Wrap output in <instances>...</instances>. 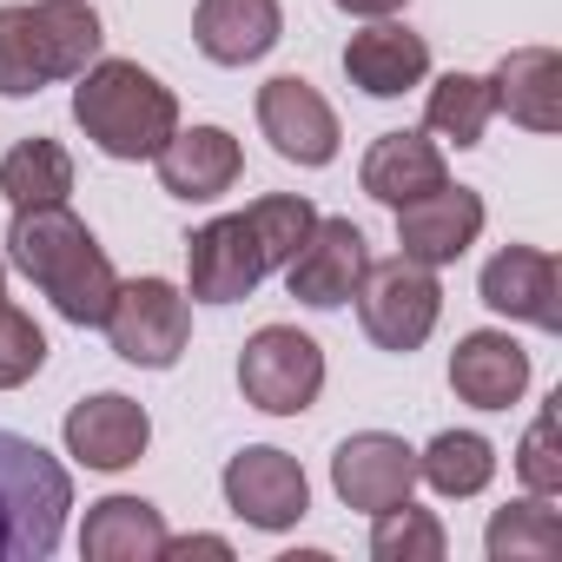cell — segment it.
Returning a JSON list of instances; mask_svg holds the SVG:
<instances>
[{
    "mask_svg": "<svg viewBox=\"0 0 562 562\" xmlns=\"http://www.w3.org/2000/svg\"><path fill=\"white\" fill-rule=\"evenodd\" d=\"M106 338L126 364L139 371H172L192 345V305L179 285L166 278H133V285L113 292V312H106Z\"/></svg>",
    "mask_w": 562,
    "mask_h": 562,
    "instance_id": "cell-6",
    "label": "cell"
},
{
    "mask_svg": "<svg viewBox=\"0 0 562 562\" xmlns=\"http://www.w3.org/2000/svg\"><path fill=\"white\" fill-rule=\"evenodd\" d=\"M331 490L345 496V509L378 516V509H391L417 490V450L391 430H358L331 457Z\"/></svg>",
    "mask_w": 562,
    "mask_h": 562,
    "instance_id": "cell-11",
    "label": "cell"
},
{
    "mask_svg": "<svg viewBox=\"0 0 562 562\" xmlns=\"http://www.w3.org/2000/svg\"><path fill=\"white\" fill-rule=\"evenodd\" d=\"M345 74H351L358 93L397 100V93L424 87V74H430V41L411 34V27H397V21H378V27H364V34L345 41Z\"/></svg>",
    "mask_w": 562,
    "mask_h": 562,
    "instance_id": "cell-17",
    "label": "cell"
},
{
    "mask_svg": "<svg viewBox=\"0 0 562 562\" xmlns=\"http://www.w3.org/2000/svg\"><path fill=\"white\" fill-rule=\"evenodd\" d=\"M490 120H496V100H490V80L483 74H443L430 87V100H424V126L437 139H450L457 153L463 146H483Z\"/></svg>",
    "mask_w": 562,
    "mask_h": 562,
    "instance_id": "cell-23",
    "label": "cell"
},
{
    "mask_svg": "<svg viewBox=\"0 0 562 562\" xmlns=\"http://www.w3.org/2000/svg\"><path fill=\"white\" fill-rule=\"evenodd\" d=\"M74 126L106 159H153L179 133V100L139 60H93L74 87Z\"/></svg>",
    "mask_w": 562,
    "mask_h": 562,
    "instance_id": "cell-2",
    "label": "cell"
},
{
    "mask_svg": "<svg viewBox=\"0 0 562 562\" xmlns=\"http://www.w3.org/2000/svg\"><path fill=\"white\" fill-rule=\"evenodd\" d=\"M74 476L34 437L0 430V562H41L60 549Z\"/></svg>",
    "mask_w": 562,
    "mask_h": 562,
    "instance_id": "cell-3",
    "label": "cell"
},
{
    "mask_svg": "<svg viewBox=\"0 0 562 562\" xmlns=\"http://www.w3.org/2000/svg\"><path fill=\"white\" fill-rule=\"evenodd\" d=\"M364 265H371L364 232H358L351 218H318L312 238H305V245L292 251V265H285V285H292L299 305H312V312H338V305H351Z\"/></svg>",
    "mask_w": 562,
    "mask_h": 562,
    "instance_id": "cell-9",
    "label": "cell"
},
{
    "mask_svg": "<svg viewBox=\"0 0 562 562\" xmlns=\"http://www.w3.org/2000/svg\"><path fill=\"white\" fill-rule=\"evenodd\" d=\"M80 549L93 562H159L166 555V516L146 496H106L87 509Z\"/></svg>",
    "mask_w": 562,
    "mask_h": 562,
    "instance_id": "cell-21",
    "label": "cell"
},
{
    "mask_svg": "<svg viewBox=\"0 0 562 562\" xmlns=\"http://www.w3.org/2000/svg\"><path fill=\"white\" fill-rule=\"evenodd\" d=\"M364 192L378 199V205H411V199H424V192H437L443 179H450V166H443V153H437V139H424V133H384V139H371V153H364Z\"/></svg>",
    "mask_w": 562,
    "mask_h": 562,
    "instance_id": "cell-20",
    "label": "cell"
},
{
    "mask_svg": "<svg viewBox=\"0 0 562 562\" xmlns=\"http://www.w3.org/2000/svg\"><path fill=\"white\" fill-rule=\"evenodd\" d=\"M41 364H47V331L21 305H0V391H21Z\"/></svg>",
    "mask_w": 562,
    "mask_h": 562,
    "instance_id": "cell-30",
    "label": "cell"
},
{
    "mask_svg": "<svg viewBox=\"0 0 562 562\" xmlns=\"http://www.w3.org/2000/svg\"><path fill=\"white\" fill-rule=\"evenodd\" d=\"M417 476H424L437 496H476V490H490V476H496V450H490V437H476V430H443V437L417 457Z\"/></svg>",
    "mask_w": 562,
    "mask_h": 562,
    "instance_id": "cell-27",
    "label": "cell"
},
{
    "mask_svg": "<svg viewBox=\"0 0 562 562\" xmlns=\"http://www.w3.org/2000/svg\"><path fill=\"white\" fill-rule=\"evenodd\" d=\"M166 555H232V542L225 536H186V542L166 536Z\"/></svg>",
    "mask_w": 562,
    "mask_h": 562,
    "instance_id": "cell-32",
    "label": "cell"
},
{
    "mask_svg": "<svg viewBox=\"0 0 562 562\" xmlns=\"http://www.w3.org/2000/svg\"><path fill=\"white\" fill-rule=\"evenodd\" d=\"M153 166H159V186H166L172 199L212 205V199H225V192L238 186L245 153H238V139H232L225 126H179V133L153 153Z\"/></svg>",
    "mask_w": 562,
    "mask_h": 562,
    "instance_id": "cell-14",
    "label": "cell"
},
{
    "mask_svg": "<svg viewBox=\"0 0 562 562\" xmlns=\"http://www.w3.org/2000/svg\"><path fill=\"white\" fill-rule=\"evenodd\" d=\"M476 232H483V199L470 192V186H437V192H424V199H411V205H397V245H404V258H417V265H457L470 245H476Z\"/></svg>",
    "mask_w": 562,
    "mask_h": 562,
    "instance_id": "cell-13",
    "label": "cell"
},
{
    "mask_svg": "<svg viewBox=\"0 0 562 562\" xmlns=\"http://www.w3.org/2000/svg\"><path fill=\"white\" fill-rule=\"evenodd\" d=\"M258 133L271 139L278 159H292V166H331L338 139H345L331 100L312 80H299V74H278V80L258 87Z\"/></svg>",
    "mask_w": 562,
    "mask_h": 562,
    "instance_id": "cell-7",
    "label": "cell"
},
{
    "mask_svg": "<svg viewBox=\"0 0 562 562\" xmlns=\"http://www.w3.org/2000/svg\"><path fill=\"white\" fill-rule=\"evenodd\" d=\"M0 192H8V205H67L74 192V159L60 139H21L8 159H0Z\"/></svg>",
    "mask_w": 562,
    "mask_h": 562,
    "instance_id": "cell-22",
    "label": "cell"
},
{
    "mask_svg": "<svg viewBox=\"0 0 562 562\" xmlns=\"http://www.w3.org/2000/svg\"><path fill=\"white\" fill-rule=\"evenodd\" d=\"M146 443H153V417H146V404H133L120 391L80 397L67 411V457H80L87 470H126L146 457Z\"/></svg>",
    "mask_w": 562,
    "mask_h": 562,
    "instance_id": "cell-15",
    "label": "cell"
},
{
    "mask_svg": "<svg viewBox=\"0 0 562 562\" xmlns=\"http://www.w3.org/2000/svg\"><path fill=\"white\" fill-rule=\"evenodd\" d=\"M450 391L470 411H509L529 391V351L509 331H470L450 351Z\"/></svg>",
    "mask_w": 562,
    "mask_h": 562,
    "instance_id": "cell-18",
    "label": "cell"
},
{
    "mask_svg": "<svg viewBox=\"0 0 562 562\" xmlns=\"http://www.w3.org/2000/svg\"><path fill=\"white\" fill-rule=\"evenodd\" d=\"M34 21H41V41H47V60H54V80H80L93 60H100V14L87 0H34Z\"/></svg>",
    "mask_w": 562,
    "mask_h": 562,
    "instance_id": "cell-24",
    "label": "cell"
},
{
    "mask_svg": "<svg viewBox=\"0 0 562 562\" xmlns=\"http://www.w3.org/2000/svg\"><path fill=\"white\" fill-rule=\"evenodd\" d=\"M8 265L21 278H34L67 325H106L120 271H113L106 245L87 232V218H74L67 205H14Z\"/></svg>",
    "mask_w": 562,
    "mask_h": 562,
    "instance_id": "cell-1",
    "label": "cell"
},
{
    "mask_svg": "<svg viewBox=\"0 0 562 562\" xmlns=\"http://www.w3.org/2000/svg\"><path fill=\"white\" fill-rule=\"evenodd\" d=\"M225 503L251 529H292L312 509V483H305L299 457L271 450V443H251V450H238L225 463Z\"/></svg>",
    "mask_w": 562,
    "mask_h": 562,
    "instance_id": "cell-8",
    "label": "cell"
},
{
    "mask_svg": "<svg viewBox=\"0 0 562 562\" xmlns=\"http://www.w3.org/2000/svg\"><path fill=\"white\" fill-rule=\"evenodd\" d=\"M358 325L378 351H397L411 358L430 331H437V312H443V285H437V271L417 265V258H384V265H364L358 278Z\"/></svg>",
    "mask_w": 562,
    "mask_h": 562,
    "instance_id": "cell-4",
    "label": "cell"
},
{
    "mask_svg": "<svg viewBox=\"0 0 562 562\" xmlns=\"http://www.w3.org/2000/svg\"><path fill=\"white\" fill-rule=\"evenodd\" d=\"M483 305L496 318L536 325V331H562V265L536 245H503L483 265Z\"/></svg>",
    "mask_w": 562,
    "mask_h": 562,
    "instance_id": "cell-12",
    "label": "cell"
},
{
    "mask_svg": "<svg viewBox=\"0 0 562 562\" xmlns=\"http://www.w3.org/2000/svg\"><path fill=\"white\" fill-rule=\"evenodd\" d=\"M443 522L430 509H417L411 496L378 509V529H371V555L378 562H443Z\"/></svg>",
    "mask_w": 562,
    "mask_h": 562,
    "instance_id": "cell-28",
    "label": "cell"
},
{
    "mask_svg": "<svg viewBox=\"0 0 562 562\" xmlns=\"http://www.w3.org/2000/svg\"><path fill=\"white\" fill-rule=\"evenodd\" d=\"M285 14L278 0H199L192 8V41L212 67H251L278 47Z\"/></svg>",
    "mask_w": 562,
    "mask_h": 562,
    "instance_id": "cell-16",
    "label": "cell"
},
{
    "mask_svg": "<svg viewBox=\"0 0 562 562\" xmlns=\"http://www.w3.org/2000/svg\"><path fill=\"white\" fill-rule=\"evenodd\" d=\"M245 225H251L265 265H292V251H299V245L312 238V225H318V205H312L305 192H271V199L245 205Z\"/></svg>",
    "mask_w": 562,
    "mask_h": 562,
    "instance_id": "cell-29",
    "label": "cell"
},
{
    "mask_svg": "<svg viewBox=\"0 0 562 562\" xmlns=\"http://www.w3.org/2000/svg\"><path fill=\"white\" fill-rule=\"evenodd\" d=\"M338 8H345V14H364V21H391L404 0H338Z\"/></svg>",
    "mask_w": 562,
    "mask_h": 562,
    "instance_id": "cell-33",
    "label": "cell"
},
{
    "mask_svg": "<svg viewBox=\"0 0 562 562\" xmlns=\"http://www.w3.org/2000/svg\"><path fill=\"white\" fill-rule=\"evenodd\" d=\"M516 470H522L529 496H555V490H562V457H555V411H542V417L522 430Z\"/></svg>",
    "mask_w": 562,
    "mask_h": 562,
    "instance_id": "cell-31",
    "label": "cell"
},
{
    "mask_svg": "<svg viewBox=\"0 0 562 562\" xmlns=\"http://www.w3.org/2000/svg\"><path fill=\"white\" fill-rule=\"evenodd\" d=\"M41 87H54V60L34 8H0V100H34Z\"/></svg>",
    "mask_w": 562,
    "mask_h": 562,
    "instance_id": "cell-26",
    "label": "cell"
},
{
    "mask_svg": "<svg viewBox=\"0 0 562 562\" xmlns=\"http://www.w3.org/2000/svg\"><path fill=\"white\" fill-rule=\"evenodd\" d=\"M483 549H490V562H549L562 549V516L549 509V496H522L490 516Z\"/></svg>",
    "mask_w": 562,
    "mask_h": 562,
    "instance_id": "cell-25",
    "label": "cell"
},
{
    "mask_svg": "<svg viewBox=\"0 0 562 562\" xmlns=\"http://www.w3.org/2000/svg\"><path fill=\"white\" fill-rule=\"evenodd\" d=\"M490 100L496 113H509L529 133H555L562 126V60L549 47H516L503 54V67L490 74Z\"/></svg>",
    "mask_w": 562,
    "mask_h": 562,
    "instance_id": "cell-19",
    "label": "cell"
},
{
    "mask_svg": "<svg viewBox=\"0 0 562 562\" xmlns=\"http://www.w3.org/2000/svg\"><path fill=\"white\" fill-rule=\"evenodd\" d=\"M238 391L265 417H305L325 391V351L299 325H265L238 351Z\"/></svg>",
    "mask_w": 562,
    "mask_h": 562,
    "instance_id": "cell-5",
    "label": "cell"
},
{
    "mask_svg": "<svg viewBox=\"0 0 562 562\" xmlns=\"http://www.w3.org/2000/svg\"><path fill=\"white\" fill-rule=\"evenodd\" d=\"M0 305H8V265H0Z\"/></svg>",
    "mask_w": 562,
    "mask_h": 562,
    "instance_id": "cell-34",
    "label": "cell"
},
{
    "mask_svg": "<svg viewBox=\"0 0 562 562\" xmlns=\"http://www.w3.org/2000/svg\"><path fill=\"white\" fill-rule=\"evenodd\" d=\"M265 271H271V265H265V251H258L245 212L212 218V225H199V232L186 238V278H192V299H199V305H238V299H251Z\"/></svg>",
    "mask_w": 562,
    "mask_h": 562,
    "instance_id": "cell-10",
    "label": "cell"
}]
</instances>
